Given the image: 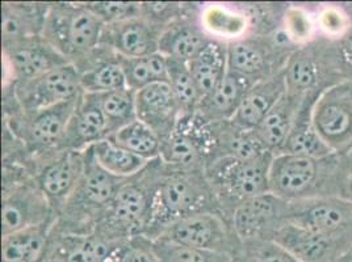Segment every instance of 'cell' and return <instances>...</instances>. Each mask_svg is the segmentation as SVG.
I'll return each instance as SVG.
<instances>
[{
    "mask_svg": "<svg viewBox=\"0 0 352 262\" xmlns=\"http://www.w3.org/2000/svg\"><path fill=\"white\" fill-rule=\"evenodd\" d=\"M336 262H352V253H347L346 256H343V257H340L339 260H337Z\"/></svg>",
    "mask_w": 352,
    "mask_h": 262,
    "instance_id": "cell-45",
    "label": "cell"
},
{
    "mask_svg": "<svg viewBox=\"0 0 352 262\" xmlns=\"http://www.w3.org/2000/svg\"><path fill=\"white\" fill-rule=\"evenodd\" d=\"M80 73L73 63L59 66L16 88L17 102L25 113L37 112L78 97L82 93Z\"/></svg>",
    "mask_w": 352,
    "mask_h": 262,
    "instance_id": "cell-8",
    "label": "cell"
},
{
    "mask_svg": "<svg viewBox=\"0 0 352 262\" xmlns=\"http://www.w3.org/2000/svg\"><path fill=\"white\" fill-rule=\"evenodd\" d=\"M212 38L201 25L195 23H176L164 27L160 38V53L166 58L177 59L190 63L196 58Z\"/></svg>",
    "mask_w": 352,
    "mask_h": 262,
    "instance_id": "cell-24",
    "label": "cell"
},
{
    "mask_svg": "<svg viewBox=\"0 0 352 262\" xmlns=\"http://www.w3.org/2000/svg\"><path fill=\"white\" fill-rule=\"evenodd\" d=\"M88 8L98 16L105 25L141 16L142 5L129 1H94L86 3Z\"/></svg>",
    "mask_w": 352,
    "mask_h": 262,
    "instance_id": "cell-40",
    "label": "cell"
},
{
    "mask_svg": "<svg viewBox=\"0 0 352 262\" xmlns=\"http://www.w3.org/2000/svg\"><path fill=\"white\" fill-rule=\"evenodd\" d=\"M317 99L309 97L302 104L280 154H294L314 158H321L334 154L323 143L311 121V108Z\"/></svg>",
    "mask_w": 352,
    "mask_h": 262,
    "instance_id": "cell-26",
    "label": "cell"
},
{
    "mask_svg": "<svg viewBox=\"0 0 352 262\" xmlns=\"http://www.w3.org/2000/svg\"><path fill=\"white\" fill-rule=\"evenodd\" d=\"M52 209L38 185L23 184L6 191L1 207L3 236L49 223Z\"/></svg>",
    "mask_w": 352,
    "mask_h": 262,
    "instance_id": "cell-12",
    "label": "cell"
},
{
    "mask_svg": "<svg viewBox=\"0 0 352 262\" xmlns=\"http://www.w3.org/2000/svg\"><path fill=\"white\" fill-rule=\"evenodd\" d=\"M86 167L85 151L65 150L45 164L37 176V185L52 207H65L78 188Z\"/></svg>",
    "mask_w": 352,
    "mask_h": 262,
    "instance_id": "cell-14",
    "label": "cell"
},
{
    "mask_svg": "<svg viewBox=\"0 0 352 262\" xmlns=\"http://www.w3.org/2000/svg\"><path fill=\"white\" fill-rule=\"evenodd\" d=\"M6 70L11 73L19 83H27L59 66L70 63L52 46L46 44L43 37L3 49Z\"/></svg>",
    "mask_w": 352,
    "mask_h": 262,
    "instance_id": "cell-17",
    "label": "cell"
},
{
    "mask_svg": "<svg viewBox=\"0 0 352 262\" xmlns=\"http://www.w3.org/2000/svg\"><path fill=\"white\" fill-rule=\"evenodd\" d=\"M346 168V154L321 158L278 154L270 165V193L289 202L342 197Z\"/></svg>",
    "mask_w": 352,
    "mask_h": 262,
    "instance_id": "cell-1",
    "label": "cell"
},
{
    "mask_svg": "<svg viewBox=\"0 0 352 262\" xmlns=\"http://www.w3.org/2000/svg\"><path fill=\"white\" fill-rule=\"evenodd\" d=\"M256 82L228 70L220 84L200 100L196 115L208 123L229 122Z\"/></svg>",
    "mask_w": 352,
    "mask_h": 262,
    "instance_id": "cell-21",
    "label": "cell"
},
{
    "mask_svg": "<svg viewBox=\"0 0 352 262\" xmlns=\"http://www.w3.org/2000/svg\"><path fill=\"white\" fill-rule=\"evenodd\" d=\"M241 246L239 262H300L274 240H254Z\"/></svg>",
    "mask_w": 352,
    "mask_h": 262,
    "instance_id": "cell-39",
    "label": "cell"
},
{
    "mask_svg": "<svg viewBox=\"0 0 352 262\" xmlns=\"http://www.w3.org/2000/svg\"><path fill=\"white\" fill-rule=\"evenodd\" d=\"M162 32L155 21L137 16L105 25L100 46L124 58L145 57L160 53Z\"/></svg>",
    "mask_w": 352,
    "mask_h": 262,
    "instance_id": "cell-11",
    "label": "cell"
},
{
    "mask_svg": "<svg viewBox=\"0 0 352 262\" xmlns=\"http://www.w3.org/2000/svg\"><path fill=\"white\" fill-rule=\"evenodd\" d=\"M109 139L145 160L160 159L161 156V139L154 131L138 119L120 129L118 132L111 135Z\"/></svg>",
    "mask_w": 352,
    "mask_h": 262,
    "instance_id": "cell-32",
    "label": "cell"
},
{
    "mask_svg": "<svg viewBox=\"0 0 352 262\" xmlns=\"http://www.w3.org/2000/svg\"><path fill=\"white\" fill-rule=\"evenodd\" d=\"M338 43H339V46L342 49V53H343L344 58L352 69V23L351 27L338 40Z\"/></svg>",
    "mask_w": 352,
    "mask_h": 262,
    "instance_id": "cell-43",
    "label": "cell"
},
{
    "mask_svg": "<svg viewBox=\"0 0 352 262\" xmlns=\"http://www.w3.org/2000/svg\"><path fill=\"white\" fill-rule=\"evenodd\" d=\"M113 243L99 236L74 239L73 244L67 248L69 262H108L116 259Z\"/></svg>",
    "mask_w": 352,
    "mask_h": 262,
    "instance_id": "cell-37",
    "label": "cell"
},
{
    "mask_svg": "<svg viewBox=\"0 0 352 262\" xmlns=\"http://www.w3.org/2000/svg\"><path fill=\"white\" fill-rule=\"evenodd\" d=\"M228 45L213 40L188 64L201 99L221 83L228 73Z\"/></svg>",
    "mask_w": 352,
    "mask_h": 262,
    "instance_id": "cell-27",
    "label": "cell"
},
{
    "mask_svg": "<svg viewBox=\"0 0 352 262\" xmlns=\"http://www.w3.org/2000/svg\"><path fill=\"white\" fill-rule=\"evenodd\" d=\"M102 109L107 119L108 138L137 119L135 92L128 88L100 95Z\"/></svg>",
    "mask_w": 352,
    "mask_h": 262,
    "instance_id": "cell-34",
    "label": "cell"
},
{
    "mask_svg": "<svg viewBox=\"0 0 352 262\" xmlns=\"http://www.w3.org/2000/svg\"><path fill=\"white\" fill-rule=\"evenodd\" d=\"M118 60L125 76L126 87L133 92H138L155 83L168 82L167 58L161 53L138 58H124L118 56Z\"/></svg>",
    "mask_w": 352,
    "mask_h": 262,
    "instance_id": "cell-30",
    "label": "cell"
},
{
    "mask_svg": "<svg viewBox=\"0 0 352 262\" xmlns=\"http://www.w3.org/2000/svg\"><path fill=\"white\" fill-rule=\"evenodd\" d=\"M80 73V86L85 93L103 95L112 91L124 89L126 80L118 64V56L112 59L95 60Z\"/></svg>",
    "mask_w": 352,
    "mask_h": 262,
    "instance_id": "cell-31",
    "label": "cell"
},
{
    "mask_svg": "<svg viewBox=\"0 0 352 262\" xmlns=\"http://www.w3.org/2000/svg\"><path fill=\"white\" fill-rule=\"evenodd\" d=\"M105 138H108V129L100 95L83 92L59 148L86 151Z\"/></svg>",
    "mask_w": 352,
    "mask_h": 262,
    "instance_id": "cell-19",
    "label": "cell"
},
{
    "mask_svg": "<svg viewBox=\"0 0 352 262\" xmlns=\"http://www.w3.org/2000/svg\"><path fill=\"white\" fill-rule=\"evenodd\" d=\"M274 155L265 152L251 159L239 160L234 156H221L209 161L206 168L220 207L232 210L239 204L270 193L268 174Z\"/></svg>",
    "mask_w": 352,
    "mask_h": 262,
    "instance_id": "cell-5",
    "label": "cell"
},
{
    "mask_svg": "<svg viewBox=\"0 0 352 262\" xmlns=\"http://www.w3.org/2000/svg\"><path fill=\"white\" fill-rule=\"evenodd\" d=\"M137 119L154 131L161 142L166 141L182 118L168 82L155 83L135 92Z\"/></svg>",
    "mask_w": 352,
    "mask_h": 262,
    "instance_id": "cell-15",
    "label": "cell"
},
{
    "mask_svg": "<svg viewBox=\"0 0 352 262\" xmlns=\"http://www.w3.org/2000/svg\"><path fill=\"white\" fill-rule=\"evenodd\" d=\"M200 25L210 38L229 44L249 36L251 19L226 5L210 4L200 14Z\"/></svg>",
    "mask_w": 352,
    "mask_h": 262,
    "instance_id": "cell-25",
    "label": "cell"
},
{
    "mask_svg": "<svg viewBox=\"0 0 352 262\" xmlns=\"http://www.w3.org/2000/svg\"><path fill=\"white\" fill-rule=\"evenodd\" d=\"M311 121L323 143L334 154L352 150V80L326 89L311 108Z\"/></svg>",
    "mask_w": 352,
    "mask_h": 262,
    "instance_id": "cell-6",
    "label": "cell"
},
{
    "mask_svg": "<svg viewBox=\"0 0 352 262\" xmlns=\"http://www.w3.org/2000/svg\"><path fill=\"white\" fill-rule=\"evenodd\" d=\"M346 156H347V168H346V177H344V184H343V190H342V197L352 202V150L349 154H346Z\"/></svg>",
    "mask_w": 352,
    "mask_h": 262,
    "instance_id": "cell-42",
    "label": "cell"
},
{
    "mask_svg": "<svg viewBox=\"0 0 352 262\" xmlns=\"http://www.w3.org/2000/svg\"><path fill=\"white\" fill-rule=\"evenodd\" d=\"M287 223L352 246V202L343 197L288 201Z\"/></svg>",
    "mask_w": 352,
    "mask_h": 262,
    "instance_id": "cell-7",
    "label": "cell"
},
{
    "mask_svg": "<svg viewBox=\"0 0 352 262\" xmlns=\"http://www.w3.org/2000/svg\"><path fill=\"white\" fill-rule=\"evenodd\" d=\"M82 93L72 100L59 102L37 112L25 113L27 121H24V139L27 143L34 150L60 146L69 123L79 105Z\"/></svg>",
    "mask_w": 352,
    "mask_h": 262,
    "instance_id": "cell-16",
    "label": "cell"
},
{
    "mask_svg": "<svg viewBox=\"0 0 352 262\" xmlns=\"http://www.w3.org/2000/svg\"><path fill=\"white\" fill-rule=\"evenodd\" d=\"M220 204L204 169H174L160 176L146 233H160L171 223L200 213H217Z\"/></svg>",
    "mask_w": 352,
    "mask_h": 262,
    "instance_id": "cell-3",
    "label": "cell"
},
{
    "mask_svg": "<svg viewBox=\"0 0 352 262\" xmlns=\"http://www.w3.org/2000/svg\"><path fill=\"white\" fill-rule=\"evenodd\" d=\"M88 150L104 171L122 180H129L140 175L150 163L124 147L118 146L109 138L88 147Z\"/></svg>",
    "mask_w": 352,
    "mask_h": 262,
    "instance_id": "cell-28",
    "label": "cell"
},
{
    "mask_svg": "<svg viewBox=\"0 0 352 262\" xmlns=\"http://www.w3.org/2000/svg\"><path fill=\"white\" fill-rule=\"evenodd\" d=\"M287 95L305 102L317 99L326 89L352 80V69L338 40L317 36L297 46L284 66Z\"/></svg>",
    "mask_w": 352,
    "mask_h": 262,
    "instance_id": "cell-2",
    "label": "cell"
},
{
    "mask_svg": "<svg viewBox=\"0 0 352 262\" xmlns=\"http://www.w3.org/2000/svg\"><path fill=\"white\" fill-rule=\"evenodd\" d=\"M272 240L300 262H336L351 252L352 246L321 233L285 223Z\"/></svg>",
    "mask_w": 352,
    "mask_h": 262,
    "instance_id": "cell-13",
    "label": "cell"
},
{
    "mask_svg": "<svg viewBox=\"0 0 352 262\" xmlns=\"http://www.w3.org/2000/svg\"><path fill=\"white\" fill-rule=\"evenodd\" d=\"M228 224L217 213H200L179 219L167 226L157 239H164L184 247L229 253L232 240Z\"/></svg>",
    "mask_w": 352,
    "mask_h": 262,
    "instance_id": "cell-10",
    "label": "cell"
},
{
    "mask_svg": "<svg viewBox=\"0 0 352 262\" xmlns=\"http://www.w3.org/2000/svg\"><path fill=\"white\" fill-rule=\"evenodd\" d=\"M86 167L82 180L67 204L75 202L76 207L87 215H103L121 185L126 181L108 174L94 159L89 150L85 151Z\"/></svg>",
    "mask_w": 352,
    "mask_h": 262,
    "instance_id": "cell-18",
    "label": "cell"
},
{
    "mask_svg": "<svg viewBox=\"0 0 352 262\" xmlns=\"http://www.w3.org/2000/svg\"><path fill=\"white\" fill-rule=\"evenodd\" d=\"M47 7L41 11L38 5L3 4V45L4 49L38 38L43 34Z\"/></svg>",
    "mask_w": 352,
    "mask_h": 262,
    "instance_id": "cell-23",
    "label": "cell"
},
{
    "mask_svg": "<svg viewBox=\"0 0 352 262\" xmlns=\"http://www.w3.org/2000/svg\"><path fill=\"white\" fill-rule=\"evenodd\" d=\"M105 24L86 4L47 7L43 40L70 63L85 62L100 46Z\"/></svg>",
    "mask_w": 352,
    "mask_h": 262,
    "instance_id": "cell-4",
    "label": "cell"
},
{
    "mask_svg": "<svg viewBox=\"0 0 352 262\" xmlns=\"http://www.w3.org/2000/svg\"><path fill=\"white\" fill-rule=\"evenodd\" d=\"M49 223L3 236V261L38 262L47 247Z\"/></svg>",
    "mask_w": 352,
    "mask_h": 262,
    "instance_id": "cell-29",
    "label": "cell"
},
{
    "mask_svg": "<svg viewBox=\"0 0 352 262\" xmlns=\"http://www.w3.org/2000/svg\"><path fill=\"white\" fill-rule=\"evenodd\" d=\"M167 75L182 117L195 116L201 96L188 64L177 59L167 58Z\"/></svg>",
    "mask_w": 352,
    "mask_h": 262,
    "instance_id": "cell-33",
    "label": "cell"
},
{
    "mask_svg": "<svg viewBox=\"0 0 352 262\" xmlns=\"http://www.w3.org/2000/svg\"><path fill=\"white\" fill-rule=\"evenodd\" d=\"M304 102L285 92L263 121L251 130L267 152L272 155L280 154Z\"/></svg>",
    "mask_w": 352,
    "mask_h": 262,
    "instance_id": "cell-22",
    "label": "cell"
},
{
    "mask_svg": "<svg viewBox=\"0 0 352 262\" xmlns=\"http://www.w3.org/2000/svg\"><path fill=\"white\" fill-rule=\"evenodd\" d=\"M118 262H160L151 241H146V236H134L129 239L125 247L118 249Z\"/></svg>",
    "mask_w": 352,
    "mask_h": 262,
    "instance_id": "cell-41",
    "label": "cell"
},
{
    "mask_svg": "<svg viewBox=\"0 0 352 262\" xmlns=\"http://www.w3.org/2000/svg\"><path fill=\"white\" fill-rule=\"evenodd\" d=\"M153 246L160 262H230L228 253L184 247L164 239H155Z\"/></svg>",
    "mask_w": 352,
    "mask_h": 262,
    "instance_id": "cell-36",
    "label": "cell"
},
{
    "mask_svg": "<svg viewBox=\"0 0 352 262\" xmlns=\"http://www.w3.org/2000/svg\"><path fill=\"white\" fill-rule=\"evenodd\" d=\"M38 262H69V254H67V248L62 250L60 248L52 249L45 252L44 257Z\"/></svg>",
    "mask_w": 352,
    "mask_h": 262,
    "instance_id": "cell-44",
    "label": "cell"
},
{
    "mask_svg": "<svg viewBox=\"0 0 352 262\" xmlns=\"http://www.w3.org/2000/svg\"><path fill=\"white\" fill-rule=\"evenodd\" d=\"M316 21L320 36L339 40L351 27L352 17L342 4H326L318 7Z\"/></svg>",
    "mask_w": 352,
    "mask_h": 262,
    "instance_id": "cell-38",
    "label": "cell"
},
{
    "mask_svg": "<svg viewBox=\"0 0 352 262\" xmlns=\"http://www.w3.org/2000/svg\"><path fill=\"white\" fill-rule=\"evenodd\" d=\"M285 76L284 69L279 73L258 80L243 97L238 110L229 121L232 126L239 130H254L267 116L274 106L285 95Z\"/></svg>",
    "mask_w": 352,
    "mask_h": 262,
    "instance_id": "cell-20",
    "label": "cell"
},
{
    "mask_svg": "<svg viewBox=\"0 0 352 262\" xmlns=\"http://www.w3.org/2000/svg\"><path fill=\"white\" fill-rule=\"evenodd\" d=\"M288 201L267 193L239 204L232 214V228L242 243L272 240L287 223Z\"/></svg>",
    "mask_w": 352,
    "mask_h": 262,
    "instance_id": "cell-9",
    "label": "cell"
},
{
    "mask_svg": "<svg viewBox=\"0 0 352 262\" xmlns=\"http://www.w3.org/2000/svg\"><path fill=\"white\" fill-rule=\"evenodd\" d=\"M351 253H352V249H351Z\"/></svg>",
    "mask_w": 352,
    "mask_h": 262,
    "instance_id": "cell-46",
    "label": "cell"
},
{
    "mask_svg": "<svg viewBox=\"0 0 352 262\" xmlns=\"http://www.w3.org/2000/svg\"><path fill=\"white\" fill-rule=\"evenodd\" d=\"M281 30L294 46L308 44L317 37L316 14L301 5L287 7L281 20Z\"/></svg>",
    "mask_w": 352,
    "mask_h": 262,
    "instance_id": "cell-35",
    "label": "cell"
}]
</instances>
